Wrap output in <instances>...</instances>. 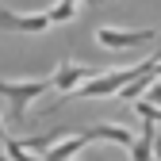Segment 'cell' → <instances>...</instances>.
<instances>
[{"mask_svg":"<svg viewBox=\"0 0 161 161\" xmlns=\"http://www.w3.org/2000/svg\"><path fill=\"white\" fill-rule=\"evenodd\" d=\"M157 123H150V119H142V134L134 138V146H130V161H153V130Z\"/></svg>","mask_w":161,"mask_h":161,"instance_id":"5b68a950","label":"cell"},{"mask_svg":"<svg viewBox=\"0 0 161 161\" xmlns=\"http://www.w3.org/2000/svg\"><path fill=\"white\" fill-rule=\"evenodd\" d=\"M150 38H157V31H119V27H100L96 31V42L104 50H134V46H146Z\"/></svg>","mask_w":161,"mask_h":161,"instance_id":"7a4b0ae2","label":"cell"},{"mask_svg":"<svg viewBox=\"0 0 161 161\" xmlns=\"http://www.w3.org/2000/svg\"><path fill=\"white\" fill-rule=\"evenodd\" d=\"M4 138H8V130H4V119H0V142H4Z\"/></svg>","mask_w":161,"mask_h":161,"instance_id":"8fae6325","label":"cell"},{"mask_svg":"<svg viewBox=\"0 0 161 161\" xmlns=\"http://www.w3.org/2000/svg\"><path fill=\"white\" fill-rule=\"evenodd\" d=\"M88 77H92V69H85V65H73V62H65L62 69L54 73V80H50V85H54L58 92H62V100H65V96H73V92H77L80 85H85ZM62 100H58V104H62Z\"/></svg>","mask_w":161,"mask_h":161,"instance_id":"277c9868","label":"cell"},{"mask_svg":"<svg viewBox=\"0 0 161 161\" xmlns=\"http://www.w3.org/2000/svg\"><path fill=\"white\" fill-rule=\"evenodd\" d=\"M153 80H157V73H153V69H150V73H142L138 80H130V85L119 92V100H138V92H150V85H153Z\"/></svg>","mask_w":161,"mask_h":161,"instance_id":"8992f818","label":"cell"},{"mask_svg":"<svg viewBox=\"0 0 161 161\" xmlns=\"http://www.w3.org/2000/svg\"><path fill=\"white\" fill-rule=\"evenodd\" d=\"M138 115H142V119H150V123H161V108L146 104V100H142V104H138Z\"/></svg>","mask_w":161,"mask_h":161,"instance_id":"9c48e42d","label":"cell"},{"mask_svg":"<svg viewBox=\"0 0 161 161\" xmlns=\"http://www.w3.org/2000/svg\"><path fill=\"white\" fill-rule=\"evenodd\" d=\"M153 157H157V161H161V142H157V146H153Z\"/></svg>","mask_w":161,"mask_h":161,"instance_id":"7c38bea8","label":"cell"},{"mask_svg":"<svg viewBox=\"0 0 161 161\" xmlns=\"http://www.w3.org/2000/svg\"><path fill=\"white\" fill-rule=\"evenodd\" d=\"M153 73H157V77H161V62H157V65H153Z\"/></svg>","mask_w":161,"mask_h":161,"instance_id":"4fadbf2b","label":"cell"},{"mask_svg":"<svg viewBox=\"0 0 161 161\" xmlns=\"http://www.w3.org/2000/svg\"><path fill=\"white\" fill-rule=\"evenodd\" d=\"M46 15H50V23H65V19L77 15V0H62V4H58L54 12H46Z\"/></svg>","mask_w":161,"mask_h":161,"instance_id":"ba28073f","label":"cell"},{"mask_svg":"<svg viewBox=\"0 0 161 161\" xmlns=\"http://www.w3.org/2000/svg\"><path fill=\"white\" fill-rule=\"evenodd\" d=\"M4 161H38V157H31V150H23L15 138H4Z\"/></svg>","mask_w":161,"mask_h":161,"instance_id":"52a82bcc","label":"cell"},{"mask_svg":"<svg viewBox=\"0 0 161 161\" xmlns=\"http://www.w3.org/2000/svg\"><path fill=\"white\" fill-rule=\"evenodd\" d=\"M146 104L161 108V80H153V85H150V92H146Z\"/></svg>","mask_w":161,"mask_h":161,"instance_id":"30bf717a","label":"cell"},{"mask_svg":"<svg viewBox=\"0 0 161 161\" xmlns=\"http://www.w3.org/2000/svg\"><path fill=\"white\" fill-rule=\"evenodd\" d=\"M50 88V77H35V80H19V85H12V80H0V96L12 104V111H15V119H23L27 115V104L31 100H38Z\"/></svg>","mask_w":161,"mask_h":161,"instance_id":"6da1fadb","label":"cell"},{"mask_svg":"<svg viewBox=\"0 0 161 161\" xmlns=\"http://www.w3.org/2000/svg\"><path fill=\"white\" fill-rule=\"evenodd\" d=\"M46 27H50V15H46V12L23 15V12H8V8H0V31H27V35H42Z\"/></svg>","mask_w":161,"mask_h":161,"instance_id":"3957f363","label":"cell"}]
</instances>
